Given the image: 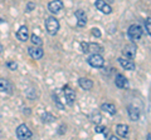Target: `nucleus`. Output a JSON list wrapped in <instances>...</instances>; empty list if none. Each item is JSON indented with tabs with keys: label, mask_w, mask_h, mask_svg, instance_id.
I'll return each instance as SVG.
<instances>
[{
	"label": "nucleus",
	"mask_w": 151,
	"mask_h": 140,
	"mask_svg": "<svg viewBox=\"0 0 151 140\" xmlns=\"http://www.w3.org/2000/svg\"><path fill=\"white\" fill-rule=\"evenodd\" d=\"M144 34V30L142 28L137 24H132L129 30H127V36H129V39H131L132 41H136V40H140L141 36Z\"/></svg>",
	"instance_id": "nucleus-1"
},
{
	"label": "nucleus",
	"mask_w": 151,
	"mask_h": 140,
	"mask_svg": "<svg viewBox=\"0 0 151 140\" xmlns=\"http://www.w3.org/2000/svg\"><path fill=\"white\" fill-rule=\"evenodd\" d=\"M59 21L54 16H49L45 19V29L50 35H55L59 30Z\"/></svg>",
	"instance_id": "nucleus-2"
},
{
	"label": "nucleus",
	"mask_w": 151,
	"mask_h": 140,
	"mask_svg": "<svg viewBox=\"0 0 151 140\" xmlns=\"http://www.w3.org/2000/svg\"><path fill=\"white\" fill-rule=\"evenodd\" d=\"M87 63L91 65L92 68L98 69V68H102L103 65H105V59L102 58L101 54H92V55L88 57Z\"/></svg>",
	"instance_id": "nucleus-3"
},
{
	"label": "nucleus",
	"mask_w": 151,
	"mask_h": 140,
	"mask_svg": "<svg viewBox=\"0 0 151 140\" xmlns=\"http://www.w3.org/2000/svg\"><path fill=\"white\" fill-rule=\"evenodd\" d=\"M62 91H63V96H64V100H65V104H69L72 105L74 100H76V93L70 86L65 85L62 88Z\"/></svg>",
	"instance_id": "nucleus-4"
},
{
	"label": "nucleus",
	"mask_w": 151,
	"mask_h": 140,
	"mask_svg": "<svg viewBox=\"0 0 151 140\" xmlns=\"http://www.w3.org/2000/svg\"><path fill=\"white\" fill-rule=\"evenodd\" d=\"M17 136L18 139H30L33 136V133L25 124H22L17 129Z\"/></svg>",
	"instance_id": "nucleus-5"
},
{
	"label": "nucleus",
	"mask_w": 151,
	"mask_h": 140,
	"mask_svg": "<svg viewBox=\"0 0 151 140\" xmlns=\"http://www.w3.org/2000/svg\"><path fill=\"white\" fill-rule=\"evenodd\" d=\"M64 8V4L62 0H53L48 4V10L52 13V14H58L63 10Z\"/></svg>",
	"instance_id": "nucleus-6"
},
{
	"label": "nucleus",
	"mask_w": 151,
	"mask_h": 140,
	"mask_svg": "<svg viewBox=\"0 0 151 140\" xmlns=\"http://www.w3.org/2000/svg\"><path fill=\"white\" fill-rule=\"evenodd\" d=\"M122 54H124L127 59H134L136 57V54H137V46L135 44L126 45L124 48V50H122Z\"/></svg>",
	"instance_id": "nucleus-7"
},
{
	"label": "nucleus",
	"mask_w": 151,
	"mask_h": 140,
	"mask_svg": "<svg viewBox=\"0 0 151 140\" xmlns=\"http://www.w3.org/2000/svg\"><path fill=\"white\" fill-rule=\"evenodd\" d=\"M13 84L5 78H0V91L5 94H13Z\"/></svg>",
	"instance_id": "nucleus-8"
},
{
	"label": "nucleus",
	"mask_w": 151,
	"mask_h": 140,
	"mask_svg": "<svg viewBox=\"0 0 151 140\" xmlns=\"http://www.w3.org/2000/svg\"><path fill=\"white\" fill-rule=\"evenodd\" d=\"M28 53H29L30 57L33 59H35V60L42 59L43 55H44V51L40 46H30V48H28Z\"/></svg>",
	"instance_id": "nucleus-9"
},
{
	"label": "nucleus",
	"mask_w": 151,
	"mask_h": 140,
	"mask_svg": "<svg viewBox=\"0 0 151 140\" xmlns=\"http://www.w3.org/2000/svg\"><path fill=\"white\" fill-rule=\"evenodd\" d=\"M94 5H96V9H98V10L103 14H111L112 13V8L110 6V4H107L105 1V0H96Z\"/></svg>",
	"instance_id": "nucleus-10"
},
{
	"label": "nucleus",
	"mask_w": 151,
	"mask_h": 140,
	"mask_svg": "<svg viewBox=\"0 0 151 140\" xmlns=\"http://www.w3.org/2000/svg\"><path fill=\"white\" fill-rule=\"evenodd\" d=\"M76 19H77V26H79V28L86 26V24H87V15H86V13H84L82 9H78V10L76 11Z\"/></svg>",
	"instance_id": "nucleus-11"
},
{
	"label": "nucleus",
	"mask_w": 151,
	"mask_h": 140,
	"mask_svg": "<svg viewBox=\"0 0 151 140\" xmlns=\"http://www.w3.org/2000/svg\"><path fill=\"white\" fill-rule=\"evenodd\" d=\"M17 38H18V40L23 41V43L29 39V30H28V28L25 25H22L19 28V30L17 31Z\"/></svg>",
	"instance_id": "nucleus-12"
},
{
	"label": "nucleus",
	"mask_w": 151,
	"mask_h": 140,
	"mask_svg": "<svg viewBox=\"0 0 151 140\" xmlns=\"http://www.w3.org/2000/svg\"><path fill=\"white\" fill-rule=\"evenodd\" d=\"M115 84L119 89H125V88L129 86V81H127V79L122 75V74H116Z\"/></svg>",
	"instance_id": "nucleus-13"
},
{
	"label": "nucleus",
	"mask_w": 151,
	"mask_h": 140,
	"mask_svg": "<svg viewBox=\"0 0 151 140\" xmlns=\"http://www.w3.org/2000/svg\"><path fill=\"white\" fill-rule=\"evenodd\" d=\"M127 113H129V116L132 121H137L140 119V110L134 105H129L127 106Z\"/></svg>",
	"instance_id": "nucleus-14"
},
{
	"label": "nucleus",
	"mask_w": 151,
	"mask_h": 140,
	"mask_svg": "<svg viewBox=\"0 0 151 140\" xmlns=\"http://www.w3.org/2000/svg\"><path fill=\"white\" fill-rule=\"evenodd\" d=\"M119 63H120V65L124 69H126V70H135V63L132 62V59H125V58H119Z\"/></svg>",
	"instance_id": "nucleus-15"
},
{
	"label": "nucleus",
	"mask_w": 151,
	"mask_h": 140,
	"mask_svg": "<svg viewBox=\"0 0 151 140\" xmlns=\"http://www.w3.org/2000/svg\"><path fill=\"white\" fill-rule=\"evenodd\" d=\"M78 84H79V86H81L83 90H91L93 88V81L91 80V79H88V78H79L78 79Z\"/></svg>",
	"instance_id": "nucleus-16"
},
{
	"label": "nucleus",
	"mask_w": 151,
	"mask_h": 140,
	"mask_svg": "<svg viewBox=\"0 0 151 140\" xmlns=\"http://www.w3.org/2000/svg\"><path fill=\"white\" fill-rule=\"evenodd\" d=\"M116 133L121 138H126L129 135V127L126 124H119L116 125Z\"/></svg>",
	"instance_id": "nucleus-17"
},
{
	"label": "nucleus",
	"mask_w": 151,
	"mask_h": 140,
	"mask_svg": "<svg viewBox=\"0 0 151 140\" xmlns=\"http://www.w3.org/2000/svg\"><path fill=\"white\" fill-rule=\"evenodd\" d=\"M92 51L93 54H101L103 51V48L98 44H94V43H88V53Z\"/></svg>",
	"instance_id": "nucleus-18"
},
{
	"label": "nucleus",
	"mask_w": 151,
	"mask_h": 140,
	"mask_svg": "<svg viewBox=\"0 0 151 140\" xmlns=\"http://www.w3.org/2000/svg\"><path fill=\"white\" fill-rule=\"evenodd\" d=\"M101 109L103 111H106V113H108L110 115H115L116 114V106L113 104H108V103H106V104H102Z\"/></svg>",
	"instance_id": "nucleus-19"
},
{
	"label": "nucleus",
	"mask_w": 151,
	"mask_h": 140,
	"mask_svg": "<svg viewBox=\"0 0 151 140\" xmlns=\"http://www.w3.org/2000/svg\"><path fill=\"white\" fill-rule=\"evenodd\" d=\"M42 120H43V123H53L55 120V116L52 115L50 113H44L42 115Z\"/></svg>",
	"instance_id": "nucleus-20"
},
{
	"label": "nucleus",
	"mask_w": 151,
	"mask_h": 140,
	"mask_svg": "<svg viewBox=\"0 0 151 140\" xmlns=\"http://www.w3.org/2000/svg\"><path fill=\"white\" fill-rule=\"evenodd\" d=\"M30 40H32V43L34 44L35 46H42V44H43V40H42L39 36L35 35V34H33V35L30 36Z\"/></svg>",
	"instance_id": "nucleus-21"
},
{
	"label": "nucleus",
	"mask_w": 151,
	"mask_h": 140,
	"mask_svg": "<svg viewBox=\"0 0 151 140\" xmlns=\"http://www.w3.org/2000/svg\"><path fill=\"white\" fill-rule=\"evenodd\" d=\"M89 119H91V121L94 123V124H100L101 120H102V116H101V114H98V113H93L91 116H89Z\"/></svg>",
	"instance_id": "nucleus-22"
},
{
	"label": "nucleus",
	"mask_w": 151,
	"mask_h": 140,
	"mask_svg": "<svg viewBox=\"0 0 151 140\" xmlns=\"http://www.w3.org/2000/svg\"><path fill=\"white\" fill-rule=\"evenodd\" d=\"M145 28H146V33L150 35L151 34V19L150 18H147L146 19V21H145Z\"/></svg>",
	"instance_id": "nucleus-23"
},
{
	"label": "nucleus",
	"mask_w": 151,
	"mask_h": 140,
	"mask_svg": "<svg viewBox=\"0 0 151 140\" xmlns=\"http://www.w3.org/2000/svg\"><path fill=\"white\" fill-rule=\"evenodd\" d=\"M96 133H101V134H105L106 132H107V128L106 127H102V125H98V124H96Z\"/></svg>",
	"instance_id": "nucleus-24"
},
{
	"label": "nucleus",
	"mask_w": 151,
	"mask_h": 140,
	"mask_svg": "<svg viewBox=\"0 0 151 140\" xmlns=\"http://www.w3.org/2000/svg\"><path fill=\"white\" fill-rule=\"evenodd\" d=\"M6 66L10 69V70H17L18 69V64L15 62H8L6 63Z\"/></svg>",
	"instance_id": "nucleus-25"
},
{
	"label": "nucleus",
	"mask_w": 151,
	"mask_h": 140,
	"mask_svg": "<svg viewBox=\"0 0 151 140\" xmlns=\"http://www.w3.org/2000/svg\"><path fill=\"white\" fill-rule=\"evenodd\" d=\"M92 35L93 36H96V38H101V31L98 28H93L92 29Z\"/></svg>",
	"instance_id": "nucleus-26"
},
{
	"label": "nucleus",
	"mask_w": 151,
	"mask_h": 140,
	"mask_svg": "<svg viewBox=\"0 0 151 140\" xmlns=\"http://www.w3.org/2000/svg\"><path fill=\"white\" fill-rule=\"evenodd\" d=\"M81 50L82 53H88V43H81Z\"/></svg>",
	"instance_id": "nucleus-27"
},
{
	"label": "nucleus",
	"mask_w": 151,
	"mask_h": 140,
	"mask_svg": "<svg viewBox=\"0 0 151 140\" xmlns=\"http://www.w3.org/2000/svg\"><path fill=\"white\" fill-rule=\"evenodd\" d=\"M34 9H35V4H34V3H28V5H27V11H28V13L33 11Z\"/></svg>",
	"instance_id": "nucleus-28"
},
{
	"label": "nucleus",
	"mask_w": 151,
	"mask_h": 140,
	"mask_svg": "<svg viewBox=\"0 0 151 140\" xmlns=\"http://www.w3.org/2000/svg\"><path fill=\"white\" fill-rule=\"evenodd\" d=\"M1 25H6V23L4 21V19H1V18H0V26Z\"/></svg>",
	"instance_id": "nucleus-29"
},
{
	"label": "nucleus",
	"mask_w": 151,
	"mask_h": 140,
	"mask_svg": "<svg viewBox=\"0 0 151 140\" xmlns=\"http://www.w3.org/2000/svg\"><path fill=\"white\" fill-rule=\"evenodd\" d=\"M110 140H119V138L115 136V135H111V136H110Z\"/></svg>",
	"instance_id": "nucleus-30"
},
{
	"label": "nucleus",
	"mask_w": 151,
	"mask_h": 140,
	"mask_svg": "<svg viewBox=\"0 0 151 140\" xmlns=\"http://www.w3.org/2000/svg\"><path fill=\"white\" fill-rule=\"evenodd\" d=\"M0 53H3V45L0 44Z\"/></svg>",
	"instance_id": "nucleus-31"
}]
</instances>
